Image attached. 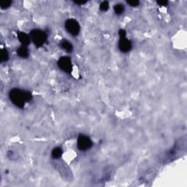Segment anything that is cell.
<instances>
[{"instance_id":"6da1fadb","label":"cell","mask_w":187,"mask_h":187,"mask_svg":"<svg viewBox=\"0 0 187 187\" xmlns=\"http://www.w3.org/2000/svg\"><path fill=\"white\" fill-rule=\"evenodd\" d=\"M9 98L14 105L19 108H24L26 103L32 99V95L29 92L21 90L19 88H12L9 92Z\"/></svg>"},{"instance_id":"7a4b0ae2","label":"cell","mask_w":187,"mask_h":187,"mask_svg":"<svg viewBox=\"0 0 187 187\" xmlns=\"http://www.w3.org/2000/svg\"><path fill=\"white\" fill-rule=\"evenodd\" d=\"M30 37L34 45L37 48H40L46 43L48 40V34L43 30L33 29L30 32Z\"/></svg>"},{"instance_id":"3957f363","label":"cell","mask_w":187,"mask_h":187,"mask_svg":"<svg viewBox=\"0 0 187 187\" xmlns=\"http://www.w3.org/2000/svg\"><path fill=\"white\" fill-rule=\"evenodd\" d=\"M65 29L69 34L72 36H78L81 31V26L79 23L75 19H68L65 22Z\"/></svg>"},{"instance_id":"277c9868","label":"cell","mask_w":187,"mask_h":187,"mask_svg":"<svg viewBox=\"0 0 187 187\" xmlns=\"http://www.w3.org/2000/svg\"><path fill=\"white\" fill-rule=\"evenodd\" d=\"M93 143L88 136L84 135H80L77 140V146L81 151H86L89 150L92 147Z\"/></svg>"},{"instance_id":"5b68a950","label":"cell","mask_w":187,"mask_h":187,"mask_svg":"<svg viewBox=\"0 0 187 187\" xmlns=\"http://www.w3.org/2000/svg\"><path fill=\"white\" fill-rule=\"evenodd\" d=\"M58 67L66 73H71L72 71V64L71 59L68 56H61L58 61Z\"/></svg>"},{"instance_id":"8992f818","label":"cell","mask_w":187,"mask_h":187,"mask_svg":"<svg viewBox=\"0 0 187 187\" xmlns=\"http://www.w3.org/2000/svg\"><path fill=\"white\" fill-rule=\"evenodd\" d=\"M132 45L131 41L126 37H120L119 41V48L122 53H128L131 50Z\"/></svg>"},{"instance_id":"52a82bcc","label":"cell","mask_w":187,"mask_h":187,"mask_svg":"<svg viewBox=\"0 0 187 187\" xmlns=\"http://www.w3.org/2000/svg\"><path fill=\"white\" fill-rule=\"evenodd\" d=\"M17 36L19 42L21 43V45H23V46H28V45L30 44L31 41H32L31 40L30 35L24 33V32H20L18 33Z\"/></svg>"},{"instance_id":"ba28073f","label":"cell","mask_w":187,"mask_h":187,"mask_svg":"<svg viewBox=\"0 0 187 187\" xmlns=\"http://www.w3.org/2000/svg\"><path fill=\"white\" fill-rule=\"evenodd\" d=\"M17 54L19 55V57L23 58V59L28 57L29 50H28V48H27V46H23V45H21L20 48H18Z\"/></svg>"},{"instance_id":"9c48e42d","label":"cell","mask_w":187,"mask_h":187,"mask_svg":"<svg viewBox=\"0 0 187 187\" xmlns=\"http://www.w3.org/2000/svg\"><path fill=\"white\" fill-rule=\"evenodd\" d=\"M61 47L63 50H64L65 51H67L68 53L72 52V50H73V46H72V43L68 40H66L61 41Z\"/></svg>"},{"instance_id":"30bf717a","label":"cell","mask_w":187,"mask_h":187,"mask_svg":"<svg viewBox=\"0 0 187 187\" xmlns=\"http://www.w3.org/2000/svg\"><path fill=\"white\" fill-rule=\"evenodd\" d=\"M62 154H63L62 149H61V148H59V147H56V148L53 149L51 155L54 159H59V158L62 156Z\"/></svg>"},{"instance_id":"8fae6325","label":"cell","mask_w":187,"mask_h":187,"mask_svg":"<svg viewBox=\"0 0 187 187\" xmlns=\"http://www.w3.org/2000/svg\"><path fill=\"white\" fill-rule=\"evenodd\" d=\"M114 11L116 15H121L124 11V6L121 4H117L114 6Z\"/></svg>"},{"instance_id":"7c38bea8","label":"cell","mask_w":187,"mask_h":187,"mask_svg":"<svg viewBox=\"0 0 187 187\" xmlns=\"http://www.w3.org/2000/svg\"><path fill=\"white\" fill-rule=\"evenodd\" d=\"M9 54L8 50L5 48H2L1 50V60L2 62L4 61H7L8 60Z\"/></svg>"},{"instance_id":"4fadbf2b","label":"cell","mask_w":187,"mask_h":187,"mask_svg":"<svg viewBox=\"0 0 187 187\" xmlns=\"http://www.w3.org/2000/svg\"><path fill=\"white\" fill-rule=\"evenodd\" d=\"M99 9H100V10H102V12H106L109 9L108 2L107 1L102 2L100 4V5H99Z\"/></svg>"},{"instance_id":"5bb4252c","label":"cell","mask_w":187,"mask_h":187,"mask_svg":"<svg viewBox=\"0 0 187 187\" xmlns=\"http://www.w3.org/2000/svg\"><path fill=\"white\" fill-rule=\"evenodd\" d=\"M11 4H12L11 2H4L0 3V7H1L2 9H6L9 8Z\"/></svg>"},{"instance_id":"9a60e30c","label":"cell","mask_w":187,"mask_h":187,"mask_svg":"<svg viewBox=\"0 0 187 187\" xmlns=\"http://www.w3.org/2000/svg\"><path fill=\"white\" fill-rule=\"evenodd\" d=\"M127 4L130 5V6L132 7H137L140 4V2L139 1H127Z\"/></svg>"},{"instance_id":"2e32d148","label":"cell","mask_w":187,"mask_h":187,"mask_svg":"<svg viewBox=\"0 0 187 187\" xmlns=\"http://www.w3.org/2000/svg\"><path fill=\"white\" fill-rule=\"evenodd\" d=\"M157 4L160 5V6H166V5L168 4V2H167V1H159V2H157Z\"/></svg>"},{"instance_id":"e0dca14e","label":"cell","mask_w":187,"mask_h":187,"mask_svg":"<svg viewBox=\"0 0 187 187\" xmlns=\"http://www.w3.org/2000/svg\"><path fill=\"white\" fill-rule=\"evenodd\" d=\"M76 5H84L86 4V2H75Z\"/></svg>"}]
</instances>
